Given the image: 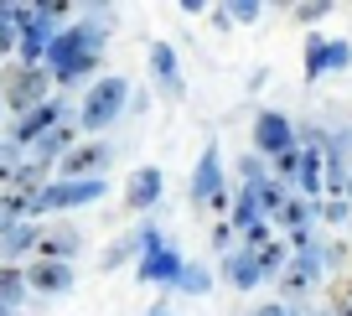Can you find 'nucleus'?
Returning a JSON list of instances; mask_svg holds the SVG:
<instances>
[{
  "label": "nucleus",
  "mask_w": 352,
  "mask_h": 316,
  "mask_svg": "<svg viewBox=\"0 0 352 316\" xmlns=\"http://www.w3.org/2000/svg\"><path fill=\"white\" fill-rule=\"evenodd\" d=\"M228 207H233V187L223 171V151L208 140L197 166H192V213H228Z\"/></svg>",
  "instance_id": "nucleus-4"
},
{
  "label": "nucleus",
  "mask_w": 352,
  "mask_h": 316,
  "mask_svg": "<svg viewBox=\"0 0 352 316\" xmlns=\"http://www.w3.org/2000/svg\"><path fill=\"white\" fill-rule=\"evenodd\" d=\"M26 295H32V291H26V270H21V264H0V306L16 311Z\"/></svg>",
  "instance_id": "nucleus-21"
},
{
  "label": "nucleus",
  "mask_w": 352,
  "mask_h": 316,
  "mask_svg": "<svg viewBox=\"0 0 352 316\" xmlns=\"http://www.w3.org/2000/svg\"><path fill=\"white\" fill-rule=\"evenodd\" d=\"M63 120H73V104H67L63 94H52L47 104H36L32 114H21V120H11V145H21V151H32L36 140H42L47 130H57Z\"/></svg>",
  "instance_id": "nucleus-7"
},
{
  "label": "nucleus",
  "mask_w": 352,
  "mask_h": 316,
  "mask_svg": "<svg viewBox=\"0 0 352 316\" xmlns=\"http://www.w3.org/2000/svg\"><path fill=\"white\" fill-rule=\"evenodd\" d=\"M78 254H83V229H73V223H42L32 260H47V264H73Z\"/></svg>",
  "instance_id": "nucleus-9"
},
{
  "label": "nucleus",
  "mask_w": 352,
  "mask_h": 316,
  "mask_svg": "<svg viewBox=\"0 0 352 316\" xmlns=\"http://www.w3.org/2000/svg\"><path fill=\"white\" fill-rule=\"evenodd\" d=\"M306 229H316V202H306L300 192H290L285 207L275 213V233H280V239H290V233H306Z\"/></svg>",
  "instance_id": "nucleus-16"
},
{
  "label": "nucleus",
  "mask_w": 352,
  "mask_h": 316,
  "mask_svg": "<svg viewBox=\"0 0 352 316\" xmlns=\"http://www.w3.org/2000/svg\"><path fill=\"white\" fill-rule=\"evenodd\" d=\"M296 306H285V301H264V306H254L249 316H290Z\"/></svg>",
  "instance_id": "nucleus-32"
},
{
  "label": "nucleus",
  "mask_w": 352,
  "mask_h": 316,
  "mask_svg": "<svg viewBox=\"0 0 352 316\" xmlns=\"http://www.w3.org/2000/svg\"><path fill=\"white\" fill-rule=\"evenodd\" d=\"M140 264V239H135V233H124V239H114L109 249L99 254V270H120V264Z\"/></svg>",
  "instance_id": "nucleus-22"
},
{
  "label": "nucleus",
  "mask_w": 352,
  "mask_h": 316,
  "mask_svg": "<svg viewBox=\"0 0 352 316\" xmlns=\"http://www.w3.org/2000/svg\"><path fill=\"white\" fill-rule=\"evenodd\" d=\"M212 249H218V254H233V223H218V229H212Z\"/></svg>",
  "instance_id": "nucleus-31"
},
{
  "label": "nucleus",
  "mask_w": 352,
  "mask_h": 316,
  "mask_svg": "<svg viewBox=\"0 0 352 316\" xmlns=\"http://www.w3.org/2000/svg\"><path fill=\"white\" fill-rule=\"evenodd\" d=\"M52 98V73L47 67H26V63H6L0 67V104L11 109V120L32 114L36 104Z\"/></svg>",
  "instance_id": "nucleus-3"
},
{
  "label": "nucleus",
  "mask_w": 352,
  "mask_h": 316,
  "mask_svg": "<svg viewBox=\"0 0 352 316\" xmlns=\"http://www.w3.org/2000/svg\"><path fill=\"white\" fill-rule=\"evenodd\" d=\"M290 16H296V21H306V26H311V21H327V16H331V0H300Z\"/></svg>",
  "instance_id": "nucleus-30"
},
{
  "label": "nucleus",
  "mask_w": 352,
  "mask_h": 316,
  "mask_svg": "<svg viewBox=\"0 0 352 316\" xmlns=\"http://www.w3.org/2000/svg\"><path fill=\"white\" fill-rule=\"evenodd\" d=\"M176 291H182V295H208V291H212V270H208V264H192V260H187V270H182Z\"/></svg>",
  "instance_id": "nucleus-25"
},
{
  "label": "nucleus",
  "mask_w": 352,
  "mask_h": 316,
  "mask_svg": "<svg viewBox=\"0 0 352 316\" xmlns=\"http://www.w3.org/2000/svg\"><path fill=\"white\" fill-rule=\"evenodd\" d=\"M182 270H187V260H182V254L166 244V249H155V254H140V264H135V280H140V285H171V291H176Z\"/></svg>",
  "instance_id": "nucleus-11"
},
{
  "label": "nucleus",
  "mask_w": 352,
  "mask_h": 316,
  "mask_svg": "<svg viewBox=\"0 0 352 316\" xmlns=\"http://www.w3.org/2000/svg\"><path fill=\"white\" fill-rule=\"evenodd\" d=\"M228 16H233V26H254L264 16V6L259 0H228Z\"/></svg>",
  "instance_id": "nucleus-29"
},
{
  "label": "nucleus",
  "mask_w": 352,
  "mask_h": 316,
  "mask_svg": "<svg viewBox=\"0 0 352 316\" xmlns=\"http://www.w3.org/2000/svg\"><path fill=\"white\" fill-rule=\"evenodd\" d=\"M0 223H6V192H0Z\"/></svg>",
  "instance_id": "nucleus-36"
},
{
  "label": "nucleus",
  "mask_w": 352,
  "mask_h": 316,
  "mask_svg": "<svg viewBox=\"0 0 352 316\" xmlns=\"http://www.w3.org/2000/svg\"><path fill=\"white\" fill-rule=\"evenodd\" d=\"M327 42H331V36H321V32H306V47H300V57H306L300 78H306V83H321V73H327Z\"/></svg>",
  "instance_id": "nucleus-20"
},
{
  "label": "nucleus",
  "mask_w": 352,
  "mask_h": 316,
  "mask_svg": "<svg viewBox=\"0 0 352 316\" xmlns=\"http://www.w3.org/2000/svg\"><path fill=\"white\" fill-rule=\"evenodd\" d=\"M321 275H327V239H316V244H306V249H296L290 254V264L280 270V295L275 301H285V306H296L300 295H311L321 285Z\"/></svg>",
  "instance_id": "nucleus-5"
},
{
  "label": "nucleus",
  "mask_w": 352,
  "mask_h": 316,
  "mask_svg": "<svg viewBox=\"0 0 352 316\" xmlns=\"http://www.w3.org/2000/svg\"><path fill=\"white\" fill-rule=\"evenodd\" d=\"M21 166H26V151H21V145H11V140H0V192L11 187V176L21 171Z\"/></svg>",
  "instance_id": "nucleus-27"
},
{
  "label": "nucleus",
  "mask_w": 352,
  "mask_h": 316,
  "mask_svg": "<svg viewBox=\"0 0 352 316\" xmlns=\"http://www.w3.org/2000/svg\"><path fill=\"white\" fill-rule=\"evenodd\" d=\"M290 316H300V311H290Z\"/></svg>",
  "instance_id": "nucleus-41"
},
{
  "label": "nucleus",
  "mask_w": 352,
  "mask_h": 316,
  "mask_svg": "<svg viewBox=\"0 0 352 316\" xmlns=\"http://www.w3.org/2000/svg\"><path fill=\"white\" fill-rule=\"evenodd\" d=\"M342 197H347V202H352V176H347V192H342Z\"/></svg>",
  "instance_id": "nucleus-37"
},
{
  "label": "nucleus",
  "mask_w": 352,
  "mask_h": 316,
  "mask_svg": "<svg viewBox=\"0 0 352 316\" xmlns=\"http://www.w3.org/2000/svg\"><path fill=\"white\" fill-rule=\"evenodd\" d=\"M0 316H16V311H6V306H0Z\"/></svg>",
  "instance_id": "nucleus-39"
},
{
  "label": "nucleus",
  "mask_w": 352,
  "mask_h": 316,
  "mask_svg": "<svg viewBox=\"0 0 352 316\" xmlns=\"http://www.w3.org/2000/svg\"><path fill=\"white\" fill-rule=\"evenodd\" d=\"M270 182V161H264V156H239V187H264Z\"/></svg>",
  "instance_id": "nucleus-26"
},
{
  "label": "nucleus",
  "mask_w": 352,
  "mask_h": 316,
  "mask_svg": "<svg viewBox=\"0 0 352 316\" xmlns=\"http://www.w3.org/2000/svg\"><path fill=\"white\" fill-rule=\"evenodd\" d=\"M73 285H78L73 264H47V260L26 264V291H36V295H67Z\"/></svg>",
  "instance_id": "nucleus-12"
},
{
  "label": "nucleus",
  "mask_w": 352,
  "mask_h": 316,
  "mask_svg": "<svg viewBox=\"0 0 352 316\" xmlns=\"http://www.w3.org/2000/svg\"><path fill=\"white\" fill-rule=\"evenodd\" d=\"M296 120H290L285 109H259L254 114V156H264V161H275V156L296 151Z\"/></svg>",
  "instance_id": "nucleus-8"
},
{
  "label": "nucleus",
  "mask_w": 352,
  "mask_h": 316,
  "mask_svg": "<svg viewBox=\"0 0 352 316\" xmlns=\"http://www.w3.org/2000/svg\"><path fill=\"white\" fill-rule=\"evenodd\" d=\"M228 223H233V233H249L254 223H270V218H264V207H259V187H239V192H233Z\"/></svg>",
  "instance_id": "nucleus-18"
},
{
  "label": "nucleus",
  "mask_w": 352,
  "mask_h": 316,
  "mask_svg": "<svg viewBox=\"0 0 352 316\" xmlns=\"http://www.w3.org/2000/svg\"><path fill=\"white\" fill-rule=\"evenodd\" d=\"M114 166V145L109 140H78L73 151L57 161V182H99Z\"/></svg>",
  "instance_id": "nucleus-6"
},
{
  "label": "nucleus",
  "mask_w": 352,
  "mask_h": 316,
  "mask_svg": "<svg viewBox=\"0 0 352 316\" xmlns=\"http://www.w3.org/2000/svg\"><path fill=\"white\" fill-rule=\"evenodd\" d=\"M78 135H83V130H78V114H73V120H63L57 130H47L42 140L32 145V156H36V161H47V166H57V161L78 145Z\"/></svg>",
  "instance_id": "nucleus-15"
},
{
  "label": "nucleus",
  "mask_w": 352,
  "mask_h": 316,
  "mask_svg": "<svg viewBox=\"0 0 352 316\" xmlns=\"http://www.w3.org/2000/svg\"><path fill=\"white\" fill-rule=\"evenodd\" d=\"M124 104H130V78H120V73L94 78L88 94H83V104H78V130L83 135H104L124 114Z\"/></svg>",
  "instance_id": "nucleus-2"
},
{
  "label": "nucleus",
  "mask_w": 352,
  "mask_h": 316,
  "mask_svg": "<svg viewBox=\"0 0 352 316\" xmlns=\"http://www.w3.org/2000/svg\"><path fill=\"white\" fill-rule=\"evenodd\" d=\"M21 52V26H16V6H0V63Z\"/></svg>",
  "instance_id": "nucleus-24"
},
{
  "label": "nucleus",
  "mask_w": 352,
  "mask_h": 316,
  "mask_svg": "<svg viewBox=\"0 0 352 316\" xmlns=\"http://www.w3.org/2000/svg\"><path fill=\"white\" fill-rule=\"evenodd\" d=\"M182 16H208V0H182Z\"/></svg>",
  "instance_id": "nucleus-34"
},
{
  "label": "nucleus",
  "mask_w": 352,
  "mask_h": 316,
  "mask_svg": "<svg viewBox=\"0 0 352 316\" xmlns=\"http://www.w3.org/2000/svg\"><path fill=\"white\" fill-rule=\"evenodd\" d=\"M223 280L233 285V291H259L264 285V270H259V260H254V249H233V254H223Z\"/></svg>",
  "instance_id": "nucleus-14"
},
{
  "label": "nucleus",
  "mask_w": 352,
  "mask_h": 316,
  "mask_svg": "<svg viewBox=\"0 0 352 316\" xmlns=\"http://www.w3.org/2000/svg\"><path fill=\"white\" fill-rule=\"evenodd\" d=\"M36 233H42V223H0V260L16 264L21 254H32Z\"/></svg>",
  "instance_id": "nucleus-17"
},
{
  "label": "nucleus",
  "mask_w": 352,
  "mask_h": 316,
  "mask_svg": "<svg viewBox=\"0 0 352 316\" xmlns=\"http://www.w3.org/2000/svg\"><path fill=\"white\" fill-rule=\"evenodd\" d=\"M109 21H120V11H109V6H83V16L52 36L42 67L52 73L57 88L94 83V67L104 63V42H109V32H114Z\"/></svg>",
  "instance_id": "nucleus-1"
},
{
  "label": "nucleus",
  "mask_w": 352,
  "mask_h": 316,
  "mask_svg": "<svg viewBox=\"0 0 352 316\" xmlns=\"http://www.w3.org/2000/svg\"><path fill=\"white\" fill-rule=\"evenodd\" d=\"M0 114H6V104H0Z\"/></svg>",
  "instance_id": "nucleus-40"
},
{
  "label": "nucleus",
  "mask_w": 352,
  "mask_h": 316,
  "mask_svg": "<svg viewBox=\"0 0 352 316\" xmlns=\"http://www.w3.org/2000/svg\"><path fill=\"white\" fill-rule=\"evenodd\" d=\"M352 67V42L347 36H331L327 42V73H347Z\"/></svg>",
  "instance_id": "nucleus-28"
},
{
  "label": "nucleus",
  "mask_w": 352,
  "mask_h": 316,
  "mask_svg": "<svg viewBox=\"0 0 352 316\" xmlns=\"http://www.w3.org/2000/svg\"><path fill=\"white\" fill-rule=\"evenodd\" d=\"M316 316H337V311H331V306H327V311H316Z\"/></svg>",
  "instance_id": "nucleus-38"
},
{
  "label": "nucleus",
  "mask_w": 352,
  "mask_h": 316,
  "mask_svg": "<svg viewBox=\"0 0 352 316\" xmlns=\"http://www.w3.org/2000/svg\"><path fill=\"white\" fill-rule=\"evenodd\" d=\"M151 78L161 83L166 98H187V83H182V67H176V47L171 42H151Z\"/></svg>",
  "instance_id": "nucleus-13"
},
{
  "label": "nucleus",
  "mask_w": 352,
  "mask_h": 316,
  "mask_svg": "<svg viewBox=\"0 0 352 316\" xmlns=\"http://www.w3.org/2000/svg\"><path fill=\"white\" fill-rule=\"evenodd\" d=\"M290 254H296V249H290V244L280 239V233H275V239H270V244H259V249H254V260H259L264 280H280V270H285V264H290Z\"/></svg>",
  "instance_id": "nucleus-19"
},
{
  "label": "nucleus",
  "mask_w": 352,
  "mask_h": 316,
  "mask_svg": "<svg viewBox=\"0 0 352 316\" xmlns=\"http://www.w3.org/2000/svg\"><path fill=\"white\" fill-rule=\"evenodd\" d=\"M145 316H176V311H171V306H166V301H155V306H151V311H145Z\"/></svg>",
  "instance_id": "nucleus-35"
},
{
  "label": "nucleus",
  "mask_w": 352,
  "mask_h": 316,
  "mask_svg": "<svg viewBox=\"0 0 352 316\" xmlns=\"http://www.w3.org/2000/svg\"><path fill=\"white\" fill-rule=\"evenodd\" d=\"M316 218L327 223V229H352V202H347V197H321Z\"/></svg>",
  "instance_id": "nucleus-23"
},
{
  "label": "nucleus",
  "mask_w": 352,
  "mask_h": 316,
  "mask_svg": "<svg viewBox=\"0 0 352 316\" xmlns=\"http://www.w3.org/2000/svg\"><path fill=\"white\" fill-rule=\"evenodd\" d=\"M161 192H166L161 166H135V171L124 176V207H130V213H151V207L161 202Z\"/></svg>",
  "instance_id": "nucleus-10"
},
{
  "label": "nucleus",
  "mask_w": 352,
  "mask_h": 316,
  "mask_svg": "<svg viewBox=\"0 0 352 316\" xmlns=\"http://www.w3.org/2000/svg\"><path fill=\"white\" fill-rule=\"evenodd\" d=\"M212 26H218V32H233V16H228V6H218V11H212Z\"/></svg>",
  "instance_id": "nucleus-33"
}]
</instances>
